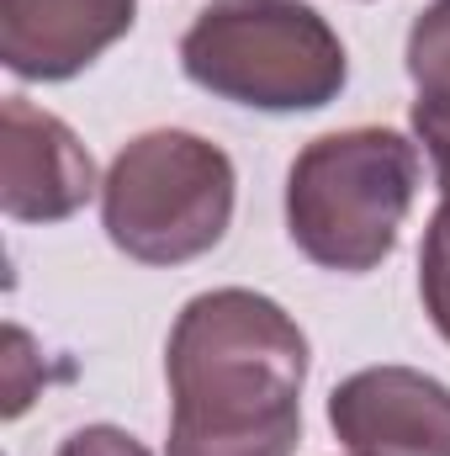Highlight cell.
Listing matches in <instances>:
<instances>
[{
  "label": "cell",
  "instance_id": "8",
  "mask_svg": "<svg viewBox=\"0 0 450 456\" xmlns=\"http://www.w3.org/2000/svg\"><path fill=\"white\" fill-rule=\"evenodd\" d=\"M414 133L430 143V159L440 170V208L424 228V249H419V297L435 330L450 340V122L414 117Z\"/></svg>",
  "mask_w": 450,
  "mask_h": 456
},
{
  "label": "cell",
  "instance_id": "3",
  "mask_svg": "<svg viewBox=\"0 0 450 456\" xmlns=\"http://www.w3.org/2000/svg\"><path fill=\"white\" fill-rule=\"evenodd\" d=\"M181 69L254 112H318L329 107L350 59L339 32L308 0H213L181 37Z\"/></svg>",
  "mask_w": 450,
  "mask_h": 456
},
{
  "label": "cell",
  "instance_id": "4",
  "mask_svg": "<svg viewBox=\"0 0 450 456\" xmlns=\"http://www.w3.org/2000/svg\"><path fill=\"white\" fill-rule=\"evenodd\" d=\"M233 159L202 133L154 127L122 143L101 181V228L138 265H186L233 224Z\"/></svg>",
  "mask_w": 450,
  "mask_h": 456
},
{
  "label": "cell",
  "instance_id": "6",
  "mask_svg": "<svg viewBox=\"0 0 450 456\" xmlns=\"http://www.w3.org/2000/svg\"><path fill=\"white\" fill-rule=\"evenodd\" d=\"M350 456H450V387L414 366H366L329 393Z\"/></svg>",
  "mask_w": 450,
  "mask_h": 456
},
{
  "label": "cell",
  "instance_id": "2",
  "mask_svg": "<svg viewBox=\"0 0 450 456\" xmlns=\"http://www.w3.org/2000/svg\"><path fill=\"white\" fill-rule=\"evenodd\" d=\"M419 191V143L392 127H344L313 138L286 170L292 244L324 271H376Z\"/></svg>",
  "mask_w": 450,
  "mask_h": 456
},
{
  "label": "cell",
  "instance_id": "1",
  "mask_svg": "<svg viewBox=\"0 0 450 456\" xmlns=\"http://www.w3.org/2000/svg\"><path fill=\"white\" fill-rule=\"evenodd\" d=\"M170 456H292L302 441L308 335L249 292L218 287L181 308L170 345Z\"/></svg>",
  "mask_w": 450,
  "mask_h": 456
},
{
  "label": "cell",
  "instance_id": "5",
  "mask_svg": "<svg viewBox=\"0 0 450 456\" xmlns=\"http://www.w3.org/2000/svg\"><path fill=\"white\" fill-rule=\"evenodd\" d=\"M96 159L75 138L69 122L32 107L27 96H5L0 107V208L16 224H59L75 218L96 191Z\"/></svg>",
  "mask_w": 450,
  "mask_h": 456
},
{
  "label": "cell",
  "instance_id": "9",
  "mask_svg": "<svg viewBox=\"0 0 450 456\" xmlns=\"http://www.w3.org/2000/svg\"><path fill=\"white\" fill-rule=\"evenodd\" d=\"M408 80L419 91L414 117L450 122V0H435L408 32Z\"/></svg>",
  "mask_w": 450,
  "mask_h": 456
},
{
  "label": "cell",
  "instance_id": "7",
  "mask_svg": "<svg viewBox=\"0 0 450 456\" xmlns=\"http://www.w3.org/2000/svg\"><path fill=\"white\" fill-rule=\"evenodd\" d=\"M138 0H0V64L21 80H69L127 37Z\"/></svg>",
  "mask_w": 450,
  "mask_h": 456
},
{
  "label": "cell",
  "instance_id": "10",
  "mask_svg": "<svg viewBox=\"0 0 450 456\" xmlns=\"http://www.w3.org/2000/svg\"><path fill=\"white\" fill-rule=\"evenodd\" d=\"M59 456H149V446L117 425H85L59 446Z\"/></svg>",
  "mask_w": 450,
  "mask_h": 456
}]
</instances>
